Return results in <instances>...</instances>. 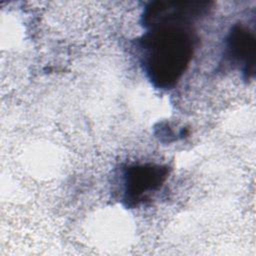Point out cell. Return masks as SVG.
Masks as SVG:
<instances>
[{
    "mask_svg": "<svg viewBox=\"0 0 256 256\" xmlns=\"http://www.w3.org/2000/svg\"><path fill=\"white\" fill-rule=\"evenodd\" d=\"M169 167L154 163L134 164L123 174V202L135 207L148 200L166 181Z\"/></svg>",
    "mask_w": 256,
    "mask_h": 256,
    "instance_id": "cell-3",
    "label": "cell"
},
{
    "mask_svg": "<svg viewBox=\"0 0 256 256\" xmlns=\"http://www.w3.org/2000/svg\"><path fill=\"white\" fill-rule=\"evenodd\" d=\"M226 61L241 70L246 79L255 74L256 39L254 33L243 25H234L226 39Z\"/></svg>",
    "mask_w": 256,
    "mask_h": 256,
    "instance_id": "cell-4",
    "label": "cell"
},
{
    "mask_svg": "<svg viewBox=\"0 0 256 256\" xmlns=\"http://www.w3.org/2000/svg\"><path fill=\"white\" fill-rule=\"evenodd\" d=\"M196 39L188 26H160L139 40L141 63L151 83L170 89L187 70L194 54Z\"/></svg>",
    "mask_w": 256,
    "mask_h": 256,
    "instance_id": "cell-1",
    "label": "cell"
},
{
    "mask_svg": "<svg viewBox=\"0 0 256 256\" xmlns=\"http://www.w3.org/2000/svg\"><path fill=\"white\" fill-rule=\"evenodd\" d=\"M211 5L208 1H153L144 8L142 23L147 29L160 26H188L204 16Z\"/></svg>",
    "mask_w": 256,
    "mask_h": 256,
    "instance_id": "cell-2",
    "label": "cell"
}]
</instances>
